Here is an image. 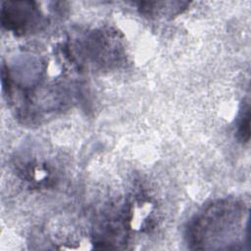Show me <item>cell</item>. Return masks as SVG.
Returning a JSON list of instances; mask_svg holds the SVG:
<instances>
[{"instance_id": "cell-2", "label": "cell", "mask_w": 251, "mask_h": 251, "mask_svg": "<svg viewBox=\"0 0 251 251\" xmlns=\"http://www.w3.org/2000/svg\"><path fill=\"white\" fill-rule=\"evenodd\" d=\"M1 21L7 29L25 34L39 23V12L32 2H3Z\"/></svg>"}, {"instance_id": "cell-4", "label": "cell", "mask_w": 251, "mask_h": 251, "mask_svg": "<svg viewBox=\"0 0 251 251\" xmlns=\"http://www.w3.org/2000/svg\"><path fill=\"white\" fill-rule=\"evenodd\" d=\"M249 112L247 111L246 115L241 119V122L239 124L238 127V133L241 136L243 140H248L249 139Z\"/></svg>"}, {"instance_id": "cell-3", "label": "cell", "mask_w": 251, "mask_h": 251, "mask_svg": "<svg viewBox=\"0 0 251 251\" xmlns=\"http://www.w3.org/2000/svg\"><path fill=\"white\" fill-rule=\"evenodd\" d=\"M25 178L28 181H32L33 183H39L43 182L44 180H47L50 176L49 170L41 164L36 165H30L25 170Z\"/></svg>"}, {"instance_id": "cell-1", "label": "cell", "mask_w": 251, "mask_h": 251, "mask_svg": "<svg viewBox=\"0 0 251 251\" xmlns=\"http://www.w3.org/2000/svg\"><path fill=\"white\" fill-rule=\"evenodd\" d=\"M236 210L233 203L218 202L200 214L190 227V237L195 247L202 245L200 248H205L206 244L221 243L236 224Z\"/></svg>"}]
</instances>
